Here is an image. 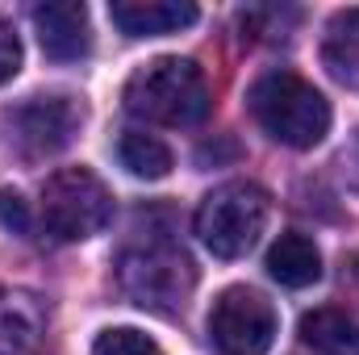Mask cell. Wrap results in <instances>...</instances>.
<instances>
[{"label": "cell", "mask_w": 359, "mask_h": 355, "mask_svg": "<svg viewBox=\"0 0 359 355\" xmlns=\"http://www.w3.org/2000/svg\"><path fill=\"white\" fill-rule=\"evenodd\" d=\"M109 17L126 38H159L188 29L201 17V8L192 0H113Z\"/></svg>", "instance_id": "9c48e42d"}, {"label": "cell", "mask_w": 359, "mask_h": 355, "mask_svg": "<svg viewBox=\"0 0 359 355\" xmlns=\"http://www.w3.org/2000/svg\"><path fill=\"white\" fill-rule=\"evenodd\" d=\"M38 222L59 243H84L113 222V192L92 168H59L42 184Z\"/></svg>", "instance_id": "277c9868"}, {"label": "cell", "mask_w": 359, "mask_h": 355, "mask_svg": "<svg viewBox=\"0 0 359 355\" xmlns=\"http://www.w3.org/2000/svg\"><path fill=\"white\" fill-rule=\"evenodd\" d=\"M117 159L130 176L138 180H163L172 172V151L163 138L147 134V130H126L117 138Z\"/></svg>", "instance_id": "5bb4252c"}, {"label": "cell", "mask_w": 359, "mask_h": 355, "mask_svg": "<svg viewBox=\"0 0 359 355\" xmlns=\"http://www.w3.org/2000/svg\"><path fill=\"white\" fill-rule=\"evenodd\" d=\"M247 109L259 121V130L280 147L309 151L330 134V100L301 80L297 72H268L247 92Z\"/></svg>", "instance_id": "7a4b0ae2"}, {"label": "cell", "mask_w": 359, "mask_h": 355, "mask_svg": "<svg viewBox=\"0 0 359 355\" xmlns=\"http://www.w3.org/2000/svg\"><path fill=\"white\" fill-rule=\"evenodd\" d=\"M42 335V305L25 288H0V355H21Z\"/></svg>", "instance_id": "4fadbf2b"}, {"label": "cell", "mask_w": 359, "mask_h": 355, "mask_svg": "<svg viewBox=\"0 0 359 355\" xmlns=\"http://www.w3.org/2000/svg\"><path fill=\"white\" fill-rule=\"evenodd\" d=\"M0 222L13 230V234H29L34 230V217H29V205L21 201V192H0Z\"/></svg>", "instance_id": "2e32d148"}, {"label": "cell", "mask_w": 359, "mask_h": 355, "mask_svg": "<svg viewBox=\"0 0 359 355\" xmlns=\"http://www.w3.org/2000/svg\"><path fill=\"white\" fill-rule=\"evenodd\" d=\"M92 355H163L155 339H147L142 330L134 326H113V330H100L96 343H92Z\"/></svg>", "instance_id": "9a60e30c"}, {"label": "cell", "mask_w": 359, "mask_h": 355, "mask_svg": "<svg viewBox=\"0 0 359 355\" xmlns=\"http://www.w3.org/2000/svg\"><path fill=\"white\" fill-rule=\"evenodd\" d=\"M121 100H126L130 117H138L147 126H168V130L201 126L213 109V92H209L205 72L180 55H159V59L142 63L126 80Z\"/></svg>", "instance_id": "6da1fadb"}, {"label": "cell", "mask_w": 359, "mask_h": 355, "mask_svg": "<svg viewBox=\"0 0 359 355\" xmlns=\"http://www.w3.org/2000/svg\"><path fill=\"white\" fill-rule=\"evenodd\" d=\"M301 339L322 355H359V314L343 305H322L301 318Z\"/></svg>", "instance_id": "8fae6325"}, {"label": "cell", "mask_w": 359, "mask_h": 355, "mask_svg": "<svg viewBox=\"0 0 359 355\" xmlns=\"http://www.w3.org/2000/svg\"><path fill=\"white\" fill-rule=\"evenodd\" d=\"M276 309L255 288H226L209 309V339L217 355H268L276 343Z\"/></svg>", "instance_id": "52a82bcc"}, {"label": "cell", "mask_w": 359, "mask_h": 355, "mask_svg": "<svg viewBox=\"0 0 359 355\" xmlns=\"http://www.w3.org/2000/svg\"><path fill=\"white\" fill-rule=\"evenodd\" d=\"M322 67L334 84L359 88V8H343L330 17L322 38Z\"/></svg>", "instance_id": "7c38bea8"}, {"label": "cell", "mask_w": 359, "mask_h": 355, "mask_svg": "<svg viewBox=\"0 0 359 355\" xmlns=\"http://www.w3.org/2000/svg\"><path fill=\"white\" fill-rule=\"evenodd\" d=\"M268 276L284 288H309L322 280V251L313 247V239L288 230L271 243L268 251Z\"/></svg>", "instance_id": "30bf717a"}, {"label": "cell", "mask_w": 359, "mask_h": 355, "mask_svg": "<svg viewBox=\"0 0 359 355\" xmlns=\"http://www.w3.org/2000/svg\"><path fill=\"white\" fill-rule=\"evenodd\" d=\"M268 213H271V196L251 184V180H230L222 188H213L201 209H196V234L201 243L217 255V260H243L264 226H268Z\"/></svg>", "instance_id": "5b68a950"}, {"label": "cell", "mask_w": 359, "mask_h": 355, "mask_svg": "<svg viewBox=\"0 0 359 355\" xmlns=\"http://www.w3.org/2000/svg\"><path fill=\"white\" fill-rule=\"evenodd\" d=\"M34 29L42 51L55 63H76L92 51V29H88V8L76 0H59V4H38L34 8Z\"/></svg>", "instance_id": "ba28073f"}, {"label": "cell", "mask_w": 359, "mask_h": 355, "mask_svg": "<svg viewBox=\"0 0 359 355\" xmlns=\"http://www.w3.org/2000/svg\"><path fill=\"white\" fill-rule=\"evenodd\" d=\"M117 284L138 309L180 314L196 288V264L188 260L184 247L168 243V239L138 243L117 255Z\"/></svg>", "instance_id": "3957f363"}, {"label": "cell", "mask_w": 359, "mask_h": 355, "mask_svg": "<svg viewBox=\"0 0 359 355\" xmlns=\"http://www.w3.org/2000/svg\"><path fill=\"white\" fill-rule=\"evenodd\" d=\"M80 126H84V100L67 92L25 96L0 113V138L21 159H46V155L67 151Z\"/></svg>", "instance_id": "8992f818"}, {"label": "cell", "mask_w": 359, "mask_h": 355, "mask_svg": "<svg viewBox=\"0 0 359 355\" xmlns=\"http://www.w3.org/2000/svg\"><path fill=\"white\" fill-rule=\"evenodd\" d=\"M21 72V38L13 34L8 21H0V84H8Z\"/></svg>", "instance_id": "e0dca14e"}]
</instances>
